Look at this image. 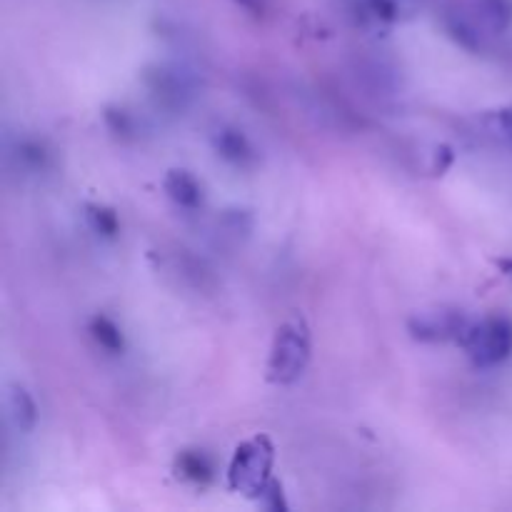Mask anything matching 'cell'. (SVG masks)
Returning <instances> with one entry per match:
<instances>
[{
    "instance_id": "cell-1",
    "label": "cell",
    "mask_w": 512,
    "mask_h": 512,
    "mask_svg": "<svg viewBox=\"0 0 512 512\" xmlns=\"http://www.w3.org/2000/svg\"><path fill=\"white\" fill-rule=\"evenodd\" d=\"M275 445L268 435H253L235 448L228 465V488L245 498L260 500L273 483Z\"/></svg>"
},
{
    "instance_id": "cell-2",
    "label": "cell",
    "mask_w": 512,
    "mask_h": 512,
    "mask_svg": "<svg viewBox=\"0 0 512 512\" xmlns=\"http://www.w3.org/2000/svg\"><path fill=\"white\" fill-rule=\"evenodd\" d=\"M310 363V330L300 315L285 320L273 335L268 355V380L275 385H290L305 373Z\"/></svg>"
},
{
    "instance_id": "cell-3",
    "label": "cell",
    "mask_w": 512,
    "mask_h": 512,
    "mask_svg": "<svg viewBox=\"0 0 512 512\" xmlns=\"http://www.w3.org/2000/svg\"><path fill=\"white\" fill-rule=\"evenodd\" d=\"M460 348L475 368H498L512 355V320L508 315H488L478 323H470Z\"/></svg>"
},
{
    "instance_id": "cell-4",
    "label": "cell",
    "mask_w": 512,
    "mask_h": 512,
    "mask_svg": "<svg viewBox=\"0 0 512 512\" xmlns=\"http://www.w3.org/2000/svg\"><path fill=\"white\" fill-rule=\"evenodd\" d=\"M143 85L155 108L165 113H183L193 103L198 78L180 63H155L143 73Z\"/></svg>"
},
{
    "instance_id": "cell-5",
    "label": "cell",
    "mask_w": 512,
    "mask_h": 512,
    "mask_svg": "<svg viewBox=\"0 0 512 512\" xmlns=\"http://www.w3.org/2000/svg\"><path fill=\"white\" fill-rule=\"evenodd\" d=\"M473 320L463 313L460 308H450V305H438V308L418 310L413 318L408 320L410 338L418 343H460Z\"/></svg>"
},
{
    "instance_id": "cell-6",
    "label": "cell",
    "mask_w": 512,
    "mask_h": 512,
    "mask_svg": "<svg viewBox=\"0 0 512 512\" xmlns=\"http://www.w3.org/2000/svg\"><path fill=\"white\" fill-rule=\"evenodd\" d=\"M210 143H213V150L218 153V158H223L228 165H235V168H253L258 163V150H255V145L235 125H218L213 130V135H210Z\"/></svg>"
},
{
    "instance_id": "cell-7",
    "label": "cell",
    "mask_w": 512,
    "mask_h": 512,
    "mask_svg": "<svg viewBox=\"0 0 512 512\" xmlns=\"http://www.w3.org/2000/svg\"><path fill=\"white\" fill-rule=\"evenodd\" d=\"M443 23L450 38H453L458 45H463L465 50L478 53V50L483 48V33H480L478 18L470 15L468 8H463V5L458 3L448 5L443 13Z\"/></svg>"
},
{
    "instance_id": "cell-8",
    "label": "cell",
    "mask_w": 512,
    "mask_h": 512,
    "mask_svg": "<svg viewBox=\"0 0 512 512\" xmlns=\"http://www.w3.org/2000/svg\"><path fill=\"white\" fill-rule=\"evenodd\" d=\"M163 188L168 193V198L173 200L178 208L183 210H198L203 205V185L198 183L190 170L183 168H173L168 170L163 180Z\"/></svg>"
},
{
    "instance_id": "cell-9",
    "label": "cell",
    "mask_w": 512,
    "mask_h": 512,
    "mask_svg": "<svg viewBox=\"0 0 512 512\" xmlns=\"http://www.w3.org/2000/svg\"><path fill=\"white\" fill-rule=\"evenodd\" d=\"M423 0H360L365 20L380 25H395L410 20L420 10Z\"/></svg>"
},
{
    "instance_id": "cell-10",
    "label": "cell",
    "mask_w": 512,
    "mask_h": 512,
    "mask_svg": "<svg viewBox=\"0 0 512 512\" xmlns=\"http://www.w3.org/2000/svg\"><path fill=\"white\" fill-rule=\"evenodd\" d=\"M175 473L185 483L205 488L215 478V465L210 460V455L203 453V450H183L175 458Z\"/></svg>"
},
{
    "instance_id": "cell-11",
    "label": "cell",
    "mask_w": 512,
    "mask_h": 512,
    "mask_svg": "<svg viewBox=\"0 0 512 512\" xmlns=\"http://www.w3.org/2000/svg\"><path fill=\"white\" fill-rule=\"evenodd\" d=\"M8 418L15 425L18 433H30L38 423V408H35V400L30 398V393L20 385H13L8 393Z\"/></svg>"
},
{
    "instance_id": "cell-12",
    "label": "cell",
    "mask_w": 512,
    "mask_h": 512,
    "mask_svg": "<svg viewBox=\"0 0 512 512\" xmlns=\"http://www.w3.org/2000/svg\"><path fill=\"white\" fill-rule=\"evenodd\" d=\"M88 333L100 350H105L108 355H123V330H120V325L113 318H108V315H95L88 323Z\"/></svg>"
},
{
    "instance_id": "cell-13",
    "label": "cell",
    "mask_w": 512,
    "mask_h": 512,
    "mask_svg": "<svg viewBox=\"0 0 512 512\" xmlns=\"http://www.w3.org/2000/svg\"><path fill=\"white\" fill-rule=\"evenodd\" d=\"M15 158H18V165L28 173H45L50 165V150L45 148L40 140H20L18 148H15Z\"/></svg>"
},
{
    "instance_id": "cell-14",
    "label": "cell",
    "mask_w": 512,
    "mask_h": 512,
    "mask_svg": "<svg viewBox=\"0 0 512 512\" xmlns=\"http://www.w3.org/2000/svg\"><path fill=\"white\" fill-rule=\"evenodd\" d=\"M478 15L485 28L503 33L512 23V0H478Z\"/></svg>"
},
{
    "instance_id": "cell-15",
    "label": "cell",
    "mask_w": 512,
    "mask_h": 512,
    "mask_svg": "<svg viewBox=\"0 0 512 512\" xmlns=\"http://www.w3.org/2000/svg\"><path fill=\"white\" fill-rule=\"evenodd\" d=\"M85 218H88V225L93 228V233H98L100 238H118L120 220L113 208H108V205H88L85 208Z\"/></svg>"
},
{
    "instance_id": "cell-16",
    "label": "cell",
    "mask_w": 512,
    "mask_h": 512,
    "mask_svg": "<svg viewBox=\"0 0 512 512\" xmlns=\"http://www.w3.org/2000/svg\"><path fill=\"white\" fill-rule=\"evenodd\" d=\"M103 118H105V125H108V130L115 135V138L133 140L135 135H138V120H135V115L130 113V110L118 108V105H110V108H105Z\"/></svg>"
},
{
    "instance_id": "cell-17",
    "label": "cell",
    "mask_w": 512,
    "mask_h": 512,
    "mask_svg": "<svg viewBox=\"0 0 512 512\" xmlns=\"http://www.w3.org/2000/svg\"><path fill=\"white\" fill-rule=\"evenodd\" d=\"M490 125H493V133H498L505 143L512 145V105L495 110V113L490 115Z\"/></svg>"
},
{
    "instance_id": "cell-18",
    "label": "cell",
    "mask_w": 512,
    "mask_h": 512,
    "mask_svg": "<svg viewBox=\"0 0 512 512\" xmlns=\"http://www.w3.org/2000/svg\"><path fill=\"white\" fill-rule=\"evenodd\" d=\"M233 3L253 18H265L270 10V0H233Z\"/></svg>"
},
{
    "instance_id": "cell-19",
    "label": "cell",
    "mask_w": 512,
    "mask_h": 512,
    "mask_svg": "<svg viewBox=\"0 0 512 512\" xmlns=\"http://www.w3.org/2000/svg\"><path fill=\"white\" fill-rule=\"evenodd\" d=\"M493 263H495V268L505 275V278L512 280V258H495Z\"/></svg>"
}]
</instances>
